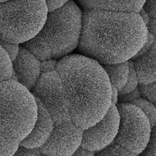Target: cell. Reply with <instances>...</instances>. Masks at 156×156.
<instances>
[{
  "instance_id": "d6a6232c",
  "label": "cell",
  "mask_w": 156,
  "mask_h": 156,
  "mask_svg": "<svg viewBox=\"0 0 156 156\" xmlns=\"http://www.w3.org/2000/svg\"><path fill=\"white\" fill-rule=\"evenodd\" d=\"M8 1V0H1V2H4V1Z\"/></svg>"
},
{
  "instance_id": "d4e9b609",
  "label": "cell",
  "mask_w": 156,
  "mask_h": 156,
  "mask_svg": "<svg viewBox=\"0 0 156 156\" xmlns=\"http://www.w3.org/2000/svg\"><path fill=\"white\" fill-rule=\"evenodd\" d=\"M57 64L58 62H57L55 59L54 58L41 61V74L48 72L56 71Z\"/></svg>"
},
{
  "instance_id": "4316f807",
  "label": "cell",
  "mask_w": 156,
  "mask_h": 156,
  "mask_svg": "<svg viewBox=\"0 0 156 156\" xmlns=\"http://www.w3.org/2000/svg\"><path fill=\"white\" fill-rule=\"evenodd\" d=\"M143 9L150 17L156 19V0H146Z\"/></svg>"
},
{
  "instance_id": "9c48e42d",
  "label": "cell",
  "mask_w": 156,
  "mask_h": 156,
  "mask_svg": "<svg viewBox=\"0 0 156 156\" xmlns=\"http://www.w3.org/2000/svg\"><path fill=\"white\" fill-rule=\"evenodd\" d=\"M119 121L117 106L112 104L101 119L91 127L83 129L81 146L94 152L107 147L115 141L119 130Z\"/></svg>"
},
{
  "instance_id": "83f0119b",
  "label": "cell",
  "mask_w": 156,
  "mask_h": 156,
  "mask_svg": "<svg viewBox=\"0 0 156 156\" xmlns=\"http://www.w3.org/2000/svg\"><path fill=\"white\" fill-rule=\"evenodd\" d=\"M45 1L48 4L49 11L50 12L62 7L65 4H66L69 0H45Z\"/></svg>"
},
{
  "instance_id": "cb8c5ba5",
  "label": "cell",
  "mask_w": 156,
  "mask_h": 156,
  "mask_svg": "<svg viewBox=\"0 0 156 156\" xmlns=\"http://www.w3.org/2000/svg\"><path fill=\"white\" fill-rule=\"evenodd\" d=\"M142 154L143 156H156V126L153 128L149 144Z\"/></svg>"
},
{
  "instance_id": "e0dca14e",
  "label": "cell",
  "mask_w": 156,
  "mask_h": 156,
  "mask_svg": "<svg viewBox=\"0 0 156 156\" xmlns=\"http://www.w3.org/2000/svg\"><path fill=\"white\" fill-rule=\"evenodd\" d=\"M95 156H138V155L113 141L107 147L96 152Z\"/></svg>"
},
{
  "instance_id": "d6986e66",
  "label": "cell",
  "mask_w": 156,
  "mask_h": 156,
  "mask_svg": "<svg viewBox=\"0 0 156 156\" xmlns=\"http://www.w3.org/2000/svg\"><path fill=\"white\" fill-rule=\"evenodd\" d=\"M21 141L16 138L1 135V156H13Z\"/></svg>"
},
{
  "instance_id": "1f68e13d",
  "label": "cell",
  "mask_w": 156,
  "mask_h": 156,
  "mask_svg": "<svg viewBox=\"0 0 156 156\" xmlns=\"http://www.w3.org/2000/svg\"><path fill=\"white\" fill-rule=\"evenodd\" d=\"M36 156H48V155H45V154H42L41 152H40V154H38L37 155H36Z\"/></svg>"
},
{
  "instance_id": "3957f363",
  "label": "cell",
  "mask_w": 156,
  "mask_h": 156,
  "mask_svg": "<svg viewBox=\"0 0 156 156\" xmlns=\"http://www.w3.org/2000/svg\"><path fill=\"white\" fill-rule=\"evenodd\" d=\"M38 112L28 88L13 79L1 82V135L23 141L33 129Z\"/></svg>"
},
{
  "instance_id": "5bb4252c",
  "label": "cell",
  "mask_w": 156,
  "mask_h": 156,
  "mask_svg": "<svg viewBox=\"0 0 156 156\" xmlns=\"http://www.w3.org/2000/svg\"><path fill=\"white\" fill-rule=\"evenodd\" d=\"M107 73L112 86L119 91L126 85L130 71L129 61L118 63L102 65Z\"/></svg>"
},
{
  "instance_id": "7c38bea8",
  "label": "cell",
  "mask_w": 156,
  "mask_h": 156,
  "mask_svg": "<svg viewBox=\"0 0 156 156\" xmlns=\"http://www.w3.org/2000/svg\"><path fill=\"white\" fill-rule=\"evenodd\" d=\"M38 112L35 125L30 133L20 143V146L39 149L48 140L54 126V121L43 104L37 99Z\"/></svg>"
},
{
  "instance_id": "52a82bcc",
  "label": "cell",
  "mask_w": 156,
  "mask_h": 156,
  "mask_svg": "<svg viewBox=\"0 0 156 156\" xmlns=\"http://www.w3.org/2000/svg\"><path fill=\"white\" fill-rule=\"evenodd\" d=\"M31 91L51 115L54 122L71 120L65 87L57 71L42 74Z\"/></svg>"
},
{
  "instance_id": "ba28073f",
  "label": "cell",
  "mask_w": 156,
  "mask_h": 156,
  "mask_svg": "<svg viewBox=\"0 0 156 156\" xmlns=\"http://www.w3.org/2000/svg\"><path fill=\"white\" fill-rule=\"evenodd\" d=\"M83 133V129L71 120L54 122L51 135L40 151L48 156H72L81 146Z\"/></svg>"
},
{
  "instance_id": "4fadbf2b",
  "label": "cell",
  "mask_w": 156,
  "mask_h": 156,
  "mask_svg": "<svg viewBox=\"0 0 156 156\" xmlns=\"http://www.w3.org/2000/svg\"><path fill=\"white\" fill-rule=\"evenodd\" d=\"M85 9L139 13L146 0H79Z\"/></svg>"
},
{
  "instance_id": "9a60e30c",
  "label": "cell",
  "mask_w": 156,
  "mask_h": 156,
  "mask_svg": "<svg viewBox=\"0 0 156 156\" xmlns=\"http://www.w3.org/2000/svg\"><path fill=\"white\" fill-rule=\"evenodd\" d=\"M23 46L30 51L40 61L52 58L51 49L46 44L35 38L23 43Z\"/></svg>"
},
{
  "instance_id": "603a6c76",
  "label": "cell",
  "mask_w": 156,
  "mask_h": 156,
  "mask_svg": "<svg viewBox=\"0 0 156 156\" xmlns=\"http://www.w3.org/2000/svg\"><path fill=\"white\" fill-rule=\"evenodd\" d=\"M1 46L6 51L13 61L16 58L20 49L18 44L1 40Z\"/></svg>"
},
{
  "instance_id": "484cf974",
  "label": "cell",
  "mask_w": 156,
  "mask_h": 156,
  "mask_svg": "<svg viewBox=\"0 0 156 156\" xmlns=\"http://www.w3.org/2000/svg\"><path fill=\"white\" fill-rule=\"evenodd\" d=\"M40 152V149H31L20 146L13 156H36Z\"/></svg>"
},
{
  "instance_id": "f1b7e54d",
  "label": "cell",
  "mask_w": 156,
  "mask_h": 156,
  "mask_svg": "<svg viewBox=\"0 0 156 156\" xmlns=\"http://www.w3.org/2000/svg\"><path fill=\"white\" fill-rule=\"evenodd\" d=\"M96 152L80 146L72 156H95Z\"/></svg>"
},
{
  "instance_id": "7402d4cb",
  "label": "cell",
  "mask_w": 156,
  "mask_h": 156,
  "mask_svg": "<svg viewBox=\"0 0 156 156\" xmlns=\"http://www.w3.org/2000/svg\"><path fill=\"white\" fill-rule=\"evenodd\" d=\"M142 97L139 87L135 90L126 94H119L118 104H132L135 101Z\"/></svg>"
},
{
  "instance_id": "8fae6325",
  "label": "cell",
  "mask_w": 156,
  "mask_h": 156,
  "mask_svg": "<svg viewBox=\"0 0 156 156\" xmlns=\"http://www.w3.org/2000/svg\"><path fill=\"white\" fill-rule=\"evenodd\" d=\"M130 60L133 63L140 84L156 81V37L149 34L147 42Z\"/></svg>"
},
{
  "instance_id": "8992f818",
  "label": "cell",
  "mask_w": 156,
  "mask_h": 156,
  "mask_svg": "<svg viewBox=\"0 0 156 156\" xmlns=\"http://www.w3.org/2000/svg\"><path fill=\"white\" fill-rule=\"evenodd\" d=\"M120 117L119 130L115 141L139 155L147 147L152 127L145 113L132 104H116Z\"/></svg>"
},
{
  "instance_id": "5b68a950",
  "label": "cell",
  "mask_w": 156,
  "mask_h": 156,
  "mask_svg": "<svg viewBox=\"0 0 156 156\" xmlns=\"http://www.w3.org/2000/svg\"><path fill=\"white\" fill-rule=\"evenodd\" d=\"M83 27V13L69 0L62 7L49 12L42 29L34 38L52 51V58L65 57L79 46Z\"/></svg>"
},
{
  "instance_id": "ffe728a7",
  "label": "cell",
  "mask_w": 156,
  "mask_h": 156,
  "mask_svg": "<svg viewBox=\"0 0 156 156\" xmlns=\"http://www.w3.org/2000/svg\"><path fill=\"white\" fill-rule=\"evenodd\" d=\"M130 71L127 82L124 87L119 91V94H126L135 90L139 87L140 82L132 60H129Z\"/></svg>"
},
{
  "instance_id": "7a4b0ae2",
  "label": "cell",
  "mask_w": 156,
  "mask_h": 156,
  "mask_svg": "<svg viewBox=\"0 0 156 156\" xmlns=\"http://www.w3.org/2000/svg\"><path fill=\"white\" fill-rule=\"evenodd\" d=\"M56 71L65 87L71 121L85 129L101 119L112 105V85L102 65L74 54L60 59Z\"/></svg>"
},
{
  "instance_id": "44dd1931",
  "label": "cell",
  "mask_w": 156,
  "mask_h": 156,
  "mask_svg": "<svg viewBox=\"0 0 156 156\" xmlns=\"http://www.w3.org/2000/svg\"><path fill=\"white\" fill-rule=\"evenodd\" d=\"M142 97L149 100L156 105V81L147 85L140 84Z\"/></svg>"
},
{
  "instance_id": "30bf717a",
  "label": "cell",
  "mask_w": 156,
  "mask_h": 156,
  "mask_svg": "<svg viewBox=\"0 0 156 156\" xmlns=\"http://www.w3.org/2000/svg\"><path fill=\"white\" fill-rule=\"evenodd\" d=\"M13 63V75L12 79L32 90L41 75V61L22 46Z\"/></svg>"
},
{
  "instance_id": "277c9868",
  "label": "cell",
  "mask_w": 156,
  "mask_h": 156,
  "mask_svg": "<svg viewBox=\"0 0 156 156\" xmlns=\"http://www.w3.org/2000/svg\"><path fill=\"white\" fill-rule=\"evenodd\" d=\"M49 12L45 0L1 2V40L20 44L33 39L42 29Z\"/></svg>"
},
{
  "instance_id": "2e32d148",
  "label": "cell",
  "mask_w": 156,
  "mask_h": 156,
  "mask_svg": "<svg viewBox=\"0 0 156 156\" xmlns=\"http://www.w3.org/2000/svg\"><path fill=\"white\" fill-rule=\"evenodd\" d=\"M13 75V60L1 46V82L12 79Z\"/></svg>"
},
{
  "instance_id": "ac0fdd59",
  "label": "cell",
  "mask_w": 156,
  "mask_h": 156,
  "mask_svg": "<svg viewBox=\"0 0 156 156\" xmlns=\"http://www.w3.org/2000/svg\"><path fill=\"white\" fill-rule=\"evenodd\" d=\"M132 104L140 107L149 119L152 129L156 126V105L149 100L141 97Z\"/></svg>"
},
{
  "instance_id": "4dcf8cb0",
  "label": "cell",
  "mask_w": 156,
  "mask_h": 156,
  "mask_svg": "<svg viewBox=\"0 0 156 156\" xmlns=\"http://www.w3.org/2000/svg\"><path fill=\"white\" fill-rule=\"evenodd\" d=\"M119 91L118 90L112 86V104L116 105L118 102Z\"/></svg>"
},
{
  "instance_id": "f546056e",
  "label": "cell",
  "mask_w": 156,
  "mask_h": 156,
  "mask_svg": "<svg viewBox=\"0 0 156 156\" xmlns=\"http://www.w3.org/2000/svg\"><path fill=\"white\" fill-rule=\"evenodd\" d=\"M146 26L149 34L153 37H156V19L150 17L149 21L146 23Z\"/></svg>"
},
{
  "instance_id": "6da1fadb",
  "label": "cell",
  "mask_w": 156,
  "mask_h": 156,
  "mask_svg": "<svg viewBox=\"0 0 156 156\" xmlns=\"http://www.w3.org/2000/svg\"><path fill=\"white\" fill-rule=\"evenodd\" d=\"M139 13L85 9L79 51L101 65L131 60L147 41Z\"/></svg>"
}]
</instances>
